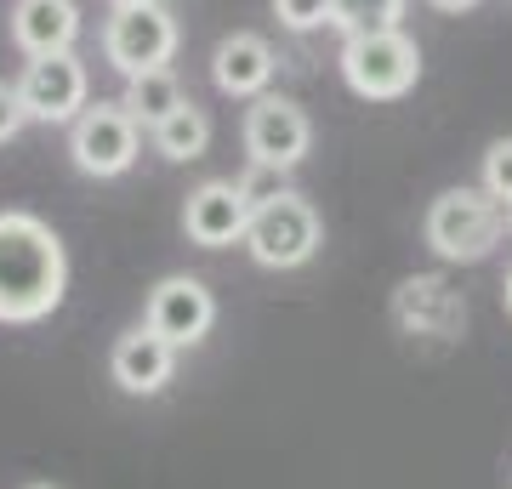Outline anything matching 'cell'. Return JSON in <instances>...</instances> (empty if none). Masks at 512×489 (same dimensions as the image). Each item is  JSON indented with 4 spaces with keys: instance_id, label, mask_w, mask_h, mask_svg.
<instances>
[{
    "instance_id": "1",
    "label": "cell",
    "mask_w": 512,
    "mask_h": 489,
    "mask_svg": "<svg viewBox=\"0 0 512 489\" xmlns=\"http://www.w3.org/2000/svg\"><path fill=\"white\" fill-rule=\"evenodd\" d=\"M69 256L63 239L29 211H0V325H40L63 308Z\"/></svg>"
},
{
    "instance_id": "2",
    "label": "cell",
    "mask_w": 512,
    "mask_h": 489,
    "mask_svg": "<svg viewBox=\"0 0 512 489\" xmlns=\"http://www.w3.org/2000/svg\"><path fill=\"white\" fill-rule=\"evenodd\" d=\"M342 80L370 103H393L421 80V52L404 29H365L342 40Z\"/></svg>"
},
{
    "instance_id": "3",
    "label": "cell",
    "mask_w": 512,
    "mask_h": 489,
    "mask_svg": "<svg viewBox=\"0 0 512 489\" xmlns=\"http://www.w3.org/2000/svg\"><path fill=\"white\" fill-rule=\"evenodd\" d=\"M501 228H507V217H501V200L490 188H450L427 211V245L444 262H484Z\"/></svg>"
},
{
    "instance_id": "4",
    "label": "cell",
    "mask_w": 512,
    "mask_h": 489,
    "mask_svg": "<svg viewBox=\"0 0 512 489\" xmlns=\"http://www.w3.org/2000/svg\"><path fill=\"white\" fill-rule=\"evenodd\" d=\"M319 239H325V228H319V211H313L302 194H279V200H268L262 211H251V228H245V251L262 262V268H302V262H313V251H319Z\"/></svg>"
},
{
    "instance_id": "5",
    "label": "cell",
    "mask_w": 512,
    "mask_h": 489,
    "mask_svg": "<svg viewBox=\"0 0 512 489\" xmlns=\"http://www.w3.org/2000/svg\"><path fill=\"white\" fill-rule=\"evenodd\" d=\"M137 143H143V126L131 120L126 103H97L69 131V154L86 177H120V171H131Z\"/></svg>"
},
{
    "instance_id": "6",
    "label": "cell",
    "mask_w": 512,
    "mask_h": 489,
    "mask_svg": "<svg viewBox=\"0 0 512 489\" xmlns=\"http://www.w3.org/2000/svg\"><path fill=\"white\" fill-rule=\"evenodd\" d=\"M171 52H177V18L165 6H126L103 29V57L126 80L131 74H148V69H165Z\"/></svg>"
},
{
    "instance_id": "7",
    "label": "cell",
    "mask_w": 512,
    "mask_h": 489,
    "mask_svg": "<svg viewBox=\"0 0 512 489\" xmlns=\"http://www.w3.org/2000/svg\"><path fill=\"white\" fill-rule=\"evenodd\" d=\"M86 63L74 52H52V57H29L18 91L29 120H46V126H74L86 114Z\"/></svg>"
},
{
    "instance_id": "8",
    "label": "cell",
    "mask_w": 512,
    "mask_h": 489,
    "mask_svg": "<svg viewBox=\"0 0 512 489\" xmlns=\"http://www.w3.org/2000/svg\"><path fill=\"white\" fill-rule=\"evenodd\" d=\"M245 148H251V165L291 171V165H302V154L313 148L308 114L296 109L291 97H256L251 114H245Z\"/></svg>"
},
{
    "instance_id": "9",
    "label": "cell",
    "mask_w": 512,
    "mask_h": 489,
    "mask_svg": "<svg viewBox=\"0 0 512 489\" xmlns=\"http://www.w3.org/2000/svg\"><path fill=\"white\" fill-rule=\"evenodd\" d=\"M217 325V296L200 285V279H188V273H171L154 285L148 296V330H160L171 347H194L211 336Z\"/></svg>"
},
{
    "instance_id": "10",
    "label": "cell",
    "mask_w": 512,
    "mask_h": 489,
    "mask_svg": "<svg viewBox=\"0 0 512 489\" xmlns=\"http://www.w3.org/2000/svg\"><path fill=\"white\" fill-rule=\"evenodd\" d=\"M183 228L194 245L205 251H222V245H245V228H251V200L239 182H200L183 205Z\"/></svg>"
},
{
    "instance_id": "11",
    "label": "cell",
    "mask_w": 512,
    "mask_h": 489,
    "mask_svg": "<svg viewBox=\"0 0 512 489\" xmlns=\"http://www.w3.org/2000/svg\"><path fill=\"white\" fill-rule=\"evenodd\" d=\"M114 381H120V393H131V399H154V393H165V381H171V370H177V347L165 342L160 330H126L120 342H114V359H109Z\"/></svg>"
},
{
    "instance_id": "12",
    "label": "cell",
    "mask_w": 512,
    "mask_h": 489,
    "mask_svg": "<svg viewBox=\"0 0 512 489\" xmlns=\"http://www.w3.org/2000/svg\"><path fill=\"white\" fill-rule=\"evenodd\" d=\"M74 35H80V6L74 0H18L12 6V40L29 57L69 52Z\"/></svg>"
},
{
    "instance_id": "13",
    "label": "cell",
    "mask_w": 512,
    "mask_h": 489,
    "mask_svg": "<svg viewBox=\"0 0 512 489\" xmlns=\"http://www.w3.org/2000/svg\"><path fill=\"white\" fill-rule=\"evenodd\" d=\"M211 74H217V86L228 91V97H262L268 91V80H274V46L262 35H228L211 52Z\"/></svg>"
},
{
    "instance_id": "14",
    "label": "cell",
    "mask_w": 512,
    "mask_h": 489,
    "mask_svg": "<svg viewBox=\"0 0 512 489\" xmlns=\"http://www.w3.org/2000/svg\"><path fill=\"white\" fill-rule=\"evenodd\" d=\"M183 103H188L183 80H177L171 69H148V74H131L126 80V109H131V120L148 126V131L160 126L165 114H177Z\"/></svg>"
},
{
    "instance_id": "15",
    "label": "cell",
    "mask_w": 512,
    "mask_h": 489,
    "mask_svg": "<svg viewBox=\"0 0 512 489\" xmlns=\"http://www.w3.org/2000/svg\"><path fill=\"white\" fill-rule=\"evenodd\" d=\"M399 319L416 330H450L461 319V302L450 296L444 279H410L399 290Z\"/></svg>"
},
{
    "instance_id": "16",
    "label": "cell",
    "mask_w": 512,
    "mask_h": 489,
    "mask_svg": "<svg viewBox=\"0 0 512 489\" xmlns=\"http://www.w3.org/2000/svg\"><path fill=\"white\" fill-rule=\"evenodd\" d=\"M154 148H160L165 160H200L205 148H211V120H205V109H194V103H183L177 114H165L160 126H154Z\"/></svg>"
},
{
    "instance_id": "17",
    "label": "cell",
    "mask_w": 512,
    "mask_h": 489,
    "mask_svg": "<svg viewBox=\"0 0 512 489\" xmlns=\"http://www.w3.org/2000/svg\"><path fill=\"white\" fill-rule=\"evenodd\" d=\"M404 18V0H336L330 23L342 35H365V29H399Z\"/></svg>"
},
{
    "instance_id": "18",
    "label": "cell",
    "mask_w": 512,
    "mask_h": 489,
    "mask_svg": "<svg viewBox=\"0 0 512 489\" xmlns=\"http://www.w3.org/2000/svg\"><path fill=\"white\" fill-rule=\"evenodd\" d=\"M274 12L285 29H296V35H308V29H319V23H330V12H336V0H274Z\"/></svg>"
},
{
    "instance_id": "19",
    "label": "cell",
    "mask_w": 512,
    "mask_h": 489,
    "mask_svg": "<svg viewBox=\"0 0 512 489\" xmlns=\"http://www.w3.org/2000/svg\"><path fill=\"white\" fill-rule=\"evenodd\" d=\"M484 188H490L501 205H512V137L490 143V154H484Z\"/></svg>"
},
{
    "instance_id": "20",
    "label": "cell",
    "mask_w": 512,
    "mask_h": 489,
    "mask_svg": "<svg viewBox=\"0 0 512 489\" xmlns=\"http://www.w3.org/2000/svg\"><path fill=\"white\" fill-rule=\"evenodd\" d=\"M239 188H245L251 211H262V205L279 200V194H291V188H285V171H274V165H256L251 177H239Z\"/></svg>"
},
{
    "instance_id": "21",
    "label": "cell",
    "mask_w": 512,
    "mask_h": 489,
    "mask_svg": "<svg viewBox=\"0 0 512 489\" xmlns=\"http://www.w3.org/2000/svg\"><path fill=\"white\" fill-rule=\"evenodd\" d=\"M23 120H29V109H23V91L18 86H0V143H12L23 131Z\"/></svg>"
},
{
    "instance_id": "22",
    "label": "cell",
    "mask_w": 512,
    "mask_h": 489,
    "mask_svg": "<svg viewBox=\"0 0 512 489\" xmlns=\"http://www.w3.org/2000/svg\"><path fill=\"white\" fill-rule=\"evenodd\" d=\"M439 12H467V6H478V0H433Z\"/></svg>"
},
{
    "instance_id": "23",
    "label": "cell",
    "mask_w": 512,
    "mask_h": 489,
    "mask_svg": "<svg viewBox=\"0 0 512 489\" xmlns=\"http://www.w3.org/2000/svg\"><path fill=\"white\" fill-rule=\"evenodd\" d=\"M126 6H160V0H114V12H126Z\"/></svg>"
},
{
    "instance_id": "24",
    "label": "cell",
    "mask_w": 512,
    "mask_h": 489,
    "mask_svg": "<svg viewBox=\"0 0 512 489\" xmlns=\"http://www.w3.org/2000/svg\"><path fill=\"white\" fill-rule=\"evenodd\" d=\"M501 296H507V313H512V273H507V285H501Z\"/></svg>"
},
{
    "instance_id": "25",
    "label": "cell",
    "mask_w": 512,
    "mask_h": 489,
    "mask_svg": "<svg viewBox=\"0 0 512 489\" xmlns=\"http://www.w3.org/2000/svg\"><path fill=\"white\" fill-rule=\"evenodd\" d=\"M507 228H512V205H507Z\"/></svg>"
},
{
    "instance_id": "26",
    "label": "cell",
    "mask_w": 512,
    "mask_h": 489,
    "mask_svg": "<svg viewBox=\"0 0 512 489\" xmlns=\"http://www.w3.org/2000/svg\"><path fill=\"white\" fill-rule=\"evenodd\" d=\"M35 489H52V484H35Z\"/></svg>"
}]
</instances>
